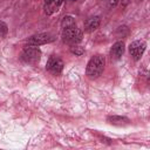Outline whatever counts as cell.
<instances>
[{
  "label": "cell",
  "instance_id": "6",
  "mask_svg": "<svg viewBox=\"0 0 150 150\" xmlns=\"http://www.w3.org/2000/svg\"><path fill=\"white\" fill-rule=\"evenodd\" d=\"M53 40H54V38L50 34H48V33H39V34L32 35L27 41L32 46H40V45H45V43L52 42Z\"/></svg>",
  "mask_w": 150,
  "mask_h": 150
},
{
  "label": "cell",
  "instance_id": "1",
  "mask_svg": "<svg viewBox=\"0 0 150 150\" xmlns=\"http://www.w3.org/2000/svg\"><path fill=\"white\" fill-rule=\"evenodd\" d=\"M104 64H105V59L102 55H95L93 56L89 62L87 63V68H86V75L89 79H96L98 77L103 69H104Z\"/></svg>",
  "mask_w": 150,
  "mask_h": 150
},
{
  "label": "cell",
  "instance_id": "9",
  "mask_svg": "<svg viewBox=\"0 0 150 150\" xmlns=\"http://www.w3.org/2000/svg\"><path fill=\"white\" fill-rule=\"evenodd\" d=\"M107 121L111 124H115V125H124V124H129L130 123V120L128 117H124V116H117V115H114V116H108L107 117Z\"/></svg>",
  "mask_w": 150,
  "mask_h": 150
},
{
  "label": "cell",
  "instance_id": "13",
  "mask_svg": "<svg viewBox=\"0 0 150 150\" xmlns=\"http://www.w3.org/2000/svg\"><path fill=\"white\" fill-rule=\"evenodd\" d=\"M7 33V25L2 21H0V36H5Z\"/></svg>",
  "mask_w": 150,
  "mask_h": 150
},
{
  "label": "cell",
  "instance_id": "7",
  "mask_svg": "<svg viewBox=\"0 0 150 150\" xmlns=\"http://www.w3.org/2000/svg\"><path fill=\"white\" fill-rule=\"evenodd\" d=\"M124 53V42L123 41H117L112 45L111 47V50H110V54H111V57L114 59H120Z\"/></svg>",
  "mask_w": 150,
  "mask_h": 150
},
{
  "label": "cell",
  "instance_id": "2",
  "mask_svg": "<svg viewBox=\"0 0 150 150\" xmlns=\"http://www.w3.org/2000/svg\"><path fill=\"white\" fill-rule=\"evenodd\" d=\"M62 40L69 45H77L82 40V30L76 26L64 28L62 32Z\"/></svg>",
  "mask_w": 150,
  "mask_h": 150
},
{
  "label": "cell",
  "instance_id": "16",
  "mask_svg": "<svg viewBox=\"0 0 150 150\" xmlns=\"http://www.w3.org/2000/svg\"><path fill=\"white\" fill-rule=\"evenodd\" d=\"M71 1H76V0H71Z\"/></svg>",
  "mask_w": 150,
  "mask_h": 150
},
{
  "label": "cell",
  "instance_id": "11",
  "mask_svg": "<svg viewBox=\"0 0 150 150\" xmlns=\"http://www.w3.org/2000/svg\"><path fill=\"white\" fill-rule=\"evenodd\" d=\"M73 26H75V19L73 18V16H69V15H67V16H64L63 19H62V21H61V27L64 29V28H68V27H73Z\"/></svg>",
  "mask_w": 150,
  "mask_h": 150
},
{
  "label": "cell",
  "instance_id": "5",
  "mask_svg": "<svg viewBox=\"0 0 150 150\" xmlns=\"http://www.w3.org/2000/svg\"><path fill=\"white\" fill-rule=\"evenodd\" d=\"M46 69H47L48 71H50L52 74H54V75H59V74L62 71V69H63V61H62L60 57L52 56V57H49V60L47 61Z\"/></svg>",
  "mask_w": 150,
  "mask_h": 150
},
{
  "label": "cell",
  "instance_id": "10",
  "mask_svg": "<svg viewBox=\"0 0 150 150\" xmlns=\"http://www.w3.org/2000/svg\"><path fill=\"white\" fill-rule=\"evenodd\" d=\"M62 2H63V0H55V1L50 2V4H46V5H45V13L49 15V14L56 12Z\"/></svg>",
  "mask_w": 150,
  "mask_h": 150
},
{
  "label": "cell",
  "instance_id": "4",
  "mask_svg": "<svg viewBox=\"0 0 150 150\" xmlns=\"http://www.w3.org/2000/svg\"><path fill=\"white\" fill-rule=\"evenodd\" d=\"M145 48H146L145 42L137 40V41H134V42L130 43V46H129V53L131 54V56L135 60H139L142 57Z\"/></svg>",
  "mask_w": 150,
  "mask_h": 150
},
{
  "label": "cell",
  "instance_id": "15",
  "mask_svg": "<svg viewBox=\"0 0 150 150\" xmlns=\"http://www.w3.org/2000/svg\"><path fill=\"white\" fill-rule=\"evenodd\" d=\"M53 1H55V0H45V4H50Z\"/></svg>",
  "mask_w": 150,
  "mask_h": 150
},
{
  "label": "cell",
  "instance_id": "14",
  "mask_svg": "<svg viewBox=\"0 0 150 150\" xmlns=\"http://www.w3.org/2000/svg\"><path fill=\"white\" fill-rule=\"evenodd\" d=\"M118 1H120V0H110V2H109V4H110V6L112 7V6H116V5L118 4Z\"/></svg>",
  "mask_w": 150,
  "mask_h": 150
},
{
  "label": "cell",
  "instance_id": "12",
  "mask_svg": "<svg viewBox=\"0 0 150 150\" xmlns=\"http://www.w3.org/2000/svg\"><path fill=\"white\" fill-rule=\"evenodd\" d=\"M70 52H71L74 55L80 56V55H82V54L84 53V49H83L81 46H77V45H71V47H70Z\"/></svg>",
  "mask_w": 150,
  "mask_h": 150
},
{
  "label": "cell",
  "instance_id": "3",
  "mask_svg": "<svg viewBox=\"0 0 150 150\" xmlns=\"http://www.w3.org/2000/svg\"><path fill=\"white\" fill-rule=\"evenodd\" d=\"M21 57L25 62L27 63H36L39 62L40 57H41V50L38 48V46H28L23 49L22 54H21Z\"/></svg>",
  "mask_w": 150,
  "mask_h": 150
},
{
  "label": "cell",
  "instance_id": "8",
  "mask_svg": "<svg viewBox=\"0 0 150 150\" xmlns=\"http://www.w3.org/2000/svg\"><path fill=\"white\" fill-rule=\"evenodd\" d=\"M100 18L98 16H93V18H89L86 23H84V29L86 32H94L95 29L98 28L100 26Z\"/></svg>",
  "mask_w": 150,
  "mask_h": 150
}]
</instances>
